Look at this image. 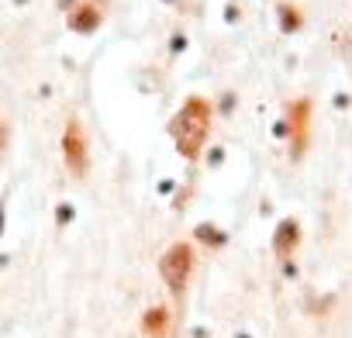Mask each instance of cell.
I'll list each match as a JSON object with an SVG mask.
<instances>
[{"label": "cell", "instance_id": "6da1fadb", "mask_svg": "<svg viewBox=\"0 0 352 338\" xmlns=\"http://www.w3.org/2000/svg\"><path fill=\"white\" fill-rule=\"evenodd\" d=\"M208 131H211V111H208L204 100H190L173 121V138H176V145H180V152L187 159H194L201 152Z\"/></svg>", "mask_w": 352, "mask_h": 338}, {"label": "cell", "instance_id": "7a4b0ae2", "mask_svg": "<svg viewBox=\"0 0 352 338\" xmlns=\"http://www.w3.org/2000/svg\"><path fill=\"white\" fill-rule=\"evenodd\" d=\"M159 269H162V280L169 283L173 293H184L187 290V280L194 273V252H190V245H173L162 256V266Z\"/></svg>", "mask_w": 352, "mask_h": 338}, {"label": "cell", "instance_id": "3957f363", "mask_svg": "<svg viewBox=\"0 0 352 338\" xmlns=\"http://www.w3.org/2000/svg\"><path fill=\"white\" fill-rule=\"evenodd\" d=\"M66 162L76 177L87 173V135L80 131V124H69L66 131Z\"/></svg>", "mask_w": 352, "mask_h": 338}, {"label": "cell", "instance_id": "277c9868", "mask_svg": "<svg viewBox=\"0 0 352 338\" xmlns=\"http://www.w3.org/2000/svg\"><path fill=\"white\" fill-rule=\"evenodd\" d=\"M0 145H4V128H0Z\"/></svg>", "mask_w": 352, "mask_h": 338}]
</instances>
